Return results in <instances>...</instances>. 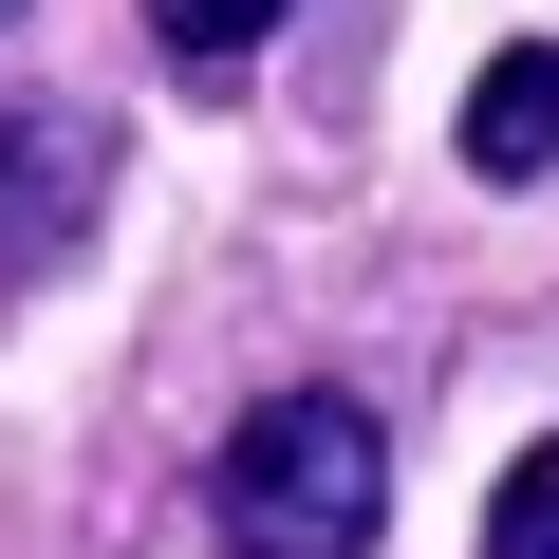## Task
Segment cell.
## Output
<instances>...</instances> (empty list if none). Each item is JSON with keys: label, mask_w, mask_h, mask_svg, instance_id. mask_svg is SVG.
<instances>
[{"label": "cell", "mask_w": 559, "mask_h": 559, "mask_svg": "<svg viewBox=\"0 0 559 559\" xmlns=\"http://www.w3.org/2000/svg\"><path fill=\"white\" fill-rule=\"evenodd\" d=\"M373 522H392V429L336 373H280L205 448V540L224 559H373Z\"/></svg>", "instance_id": "cell-1"}, {"label": "cell", "mask_w": 559, "mask_h": 559, "mask_svg": "<svg viewBox=\"0 0 559 559\" xmlns=\"http://www.w3.org/2000/svg\"><path fill=\"white\" fill-rule=\"evenodd\" d=\"M94 205H112V112H75V94H38V112H0V261H75L94 242Z\"/></svg>", "instance_id": "cell-2"}, {"label": "cell", "mask_w": 559, "mask_h": 559, "mask_svg": "<svg viewBox=\"0 0 559 559\" xmlns=\"http://www.w3.org/2000/svg\"><path fill=\"white\" fill-rule=\"evenodd\" d=\"M466 168H485V187H540V168H559V38H503V57H485Z\"/></svg>", "instance_id": "cell-3"}, {"label": "cell", "mask_w": 559, "mask_h": 559, "mask_svg": "<svg viewBox=\"0 0 559 559\" xmlns=\"http://www.w3.org/2000/svg\"><path fill=\"white\" fill-rule=\"evenodd\" d=\"M299 0H150V57H187V75H242Z\"/></svg>", "instance_id": "cell-4"}, {"label": "cell", "mask_w": 559, "mask_h": 559, "mask_svg": "<svg viewBox=\"0 0 559 559\" xmlns=\"http://www.w3.org/2000/svg\"><path fill=\"white\" fill-rule=\"evenodd\" d=\"M485 559H559V429H540V448L485 485Z\"/></svg>", "instance_id": "cell-5"}, {"label": "cell", "mask_w": 559, "mask_h": 559, "mask_svg": "<svg viewBox=\"0 0 559 559\" xmlns=\"http://www.w3.org/2000/svg\"><path fill=\"white\" fill-rule=\"evenodd\" d=\"M0 38H20V0H0Z\"/></svg>", "instance_id": "cell-6"}]
</instances>
